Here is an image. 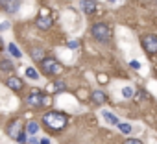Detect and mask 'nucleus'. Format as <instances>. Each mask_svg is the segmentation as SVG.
Wrapping results in <instances>:
<instances>
[{
    "instance_id": "nucleus-1",
    "label": "nucleus",
    "mask_w": 157,
    "mask_h": 144,
    "mask_svg": "<svg viewBox=\"0 0 157 144\" xmlns=\"http://www.w3.org/2000/svg\"><path fill=\"white\" fill-rule=\"evenodd\" d=\"M43 122H44L46 127H50V129H54V131H61V129L67 126L68 120H67V116H65L63 113H59V111H50V113H44Z\"/></svg>"
},
{
    "instance_id": "nucleus-2",
    "label": "nucleus",
    "mask_w": 157,
    "mask_h": 144,
    "mask_svg": "<svg viewBox=\"0 0 157 144\" xmlns=\"http://www.w3.org/2000/svg\"><path fill=\"white\" fill-rule=\"evenodd\" d=\"M41 68H43V72L46 76H57V74H61L63 65L59 61H56L54 57H44L41 61Z\"/></svg>"
},
{
    "instance_id": "nucleus-3",
    "label": "nucleus",
    "mask_w": 157,
    "mask_h": 144,
    "mask_svg": "<svg viewBox=\"0 0 157 144\" xmlns=\"http://www.w3.org/2000/svg\"><path fill=\"white\" fill-rule=\"evenodd\" d=\"M109 35H111V32H109L107 24L98 22V24H94V26H93V37H94L96 41L104 43V41H107V39H109Z\"/></svg>"
},
{
    "instance_id": "nucleus-4",
    "label": "nucleus",
    "mask_w": 157,
    "mask_h": 144,
    "mask_svg": "<svg viewBox=\"0 0 157 144\" xmlns=\"http://www.w3.org/2000/svg\"><path fill=\"white\" fill-rule=\"evenodd\" d=\"M142 46H144V50H146L150 55H155V54H157V37H155V35H146V37H142Z\"/></svg>"
},
{
    "instance_id": "nucleus-5",
    "label": "nucleus",
    "mask_w": 157,
    "mask_h": 144,
    "mask_svg": "<svg viewBox=\"0 0 157 144\" xmlns=\"http://www.w3.org/2000/svg\"><path fill=\"white\" fill-rule=\"evenodd\" d=\"M21 124H22V122L17 118V120H13V122L10 124V127H8V135H10L11 138H15V140H17V138H19V135L22 133V131H21V129H22V127H21Z\"/></svg>"
},
{
    "instance_id": "nucleus-6",
    "label": "nucleus",
    "mask_w": 157,
    "mask_h": 144,
    "mask_svg": "<svg viewBox=\"0 0 157 144\" xmlns=\"http://www.w3.org/2000/svg\"><path fill=\"white\" fill-rule=\"evenodd\" d=\"M0 6L10 13H15L21 8V0H0Z\"/></svg>"
},
{
    "instance_id": "nucleus-7",
    "label": "nucleus",
    "mask_w": 157,
    "mask_h": 144,
    "mask_svg": "<svg viewBox=\"0 0 157 144\" xmlns=\"http://www.w3.org/2000/svg\"><path fill=\"white\" fill-rule=\"evenodd\" d=\"M43 93H39V91H33L30 96H28V104L32 105V107H39V105H43Z\"/></svg>"
},
{
    "instance_id": "nucleus-8",
    "label": "nucleus",
    "mask_w": 157,
    "mask_h": 144,
    "mask_svg": "<svg viewBox=\"0 0 157 144\" xmlns=\"http://www.w3.org/2000/svg\"><path fill=\"white\" fill-rule=\"evenodd\" d=\"M8 87L11 89V91H22V87H24V83H22V80L21 78H17V76H11V78H8Z\"/></svg>"
},
{
    "instance_id": "nucleus-9",
    "label": "nucleus",
    "mask_w": 157,
    "mask_h": 144,
    "mask_svg": "<svg viewBox=\"0 0 157 144\" xmlns=\"http://www.w3.org/2000/svg\"><path fill=\"white\" fill-rule=\"evenodd\" d=\"M82 9H83V13H87V15L94 13V11H96V0H82Z\"/></svg>"
},
{
    "instance_id": "nucleus-10",
    "label": "nucleus",
    "mask_w": 157,
    "mask_h": 144,
    "mask_svg": "<svg viewBox=\"0 0 157 144\" xmlns=\"http://www.w3.org/2000/svg\"><path fill=\"white\" fill-rule=\"evenodd\" d=\"M52 26V17H39L37 19V28L39 30H48Z\"/></svg>"
},
{
    "instance_id": "nucleus-11",
    "label": "nucleus",
    "mask_w": 157,
    "mask_h": 144,
    "mask_svg": "<svg viewBox=\"0 0 157 144\" xmlns=\"http://www.w3.org/2000/svg\"><path fill=\"white\" fill-rule=\"evenodd\" d=\"M30 54H32V57H33L35 61H39V63L44 59V50H43V48H32Z\"/></svg>"
},
{
    "instance_id": "nucleus-12",
    "label": "nucleus",
    "mask_w": 157,
    "mask_h": 144,
    "mask_svg": "<svg viewBox=\"0 0 157 144\" xmlns=\"http://www.w3.org/2000/svg\"><path fill=\"white\" fill-rule=\"evenodd\" d=\"M105 98H107V96H105L102 91H94V93H93V102H94V104H98V105H100V104H104V102H105Z\"/></svg>"
},
{
    "instance_id": "nucleus-13",
    "label": "nucleus",
    "mask_w": 157,
    "mask_h": 144,
    "mask_svg": "<svg viewBox=\"0 0 157 144\" xmlns=\"http://www.w3.org/2000/svg\"><path fill=\"white\" fill-rule=\"evenodd\" d=\"M102 115H104V120H105V122H109V124H113V126H117V124H118V118H117L111 111H104Z\"/></svg>"
},
{
    "instance_id": "nucleus-14",
    "label": "nucleus",
    "mask_w": 157,
    "mask_h": 144,
    "mask_svg": "<svg viewBox=\"0 0 157 144\" xmlns=\"http://www.w3.org/2000/svg\"><path fill=\"white\" fill-rule=\"evenodd\" d=\"M0 70H4V72H11L13 70V63L8 61V59H2L0 61Z\"/></svg>"
},
{
    "instance_id": "nucleus-15",
    "label": "nucleus",
    "mask_w": 157,
    "mask_h": 144,
    "mask_svg": "<svg viewBox=\"0 0 157 144\" xmlns=\"http://www.w3.org/2000/svg\"><path fill=\"white\" fill-rule=\"evenodd\" d=\"M37 129H39V124L37 122H28V126H26V133L28 135H33V133H37Z\"/></svg>"
},
{
    "instance_id": "nucleus-16",
    "label": "nucleus",
    "mask_w": 157,
    "mask_h": 144,
    "mask_svg": "<svg viewBox=\"0 0 157 144\" xmlns=\"http://www.w3.org/2000/svg\"><path fill=\"white\" fill-rule=\"evenodd\" d=\"M26 76H28L30 80H37V78H39V72H37L35 68H32V66H28V68H26Z\"/></svg>"
},
{
    "instance_id": "nucleus-17",
    "label": "nucleus",
    "mask_w": 157,
    "mask_h": 144,
    "mask_svg": "<svg viewBox=\"0 0 157 144\" xmlns=\"http://www.w3.org/2000/svg\"><path fill=\"white\" fill-rule=\"evenodd\" d=\"M8 50L11 52V55H13V57H21V55H22V54H21V50H19L13 43H10V44H8Z\"/></svg>"
},
{
    "instance_id": "nucleus-18",
    "label": "nucleus",
    "mask_w": 157,
    "mask_h": 144,
    "mask_svg": "<svg viewBox=\"0 0 157 144\" xmlns=\"http://www.w3.org/2000/svg\"><path fill=\"white\" fill-rule=\"evenodd\" d=\"M48 89H50V91H54V93H57V91H65V83H63V81H56V83H54V85H50Z\"/></svg>"
},
{
    "instance_id": "nucleus-19",
    "label": "nucleus",
    "mask_w": 157,
    "mask_h": 144,
    "mask_svg": "<svg viewBox=\"0 0 157 144\" xmlns=\"http://www.w3.org/2000/svg\"><path fill=\"white\" fill-rule=\"evenodd\" d=\"M117 126L120 127V131H122L124 135H129V133H131V126H129V124H122V122H118Z\"/></svg>"
},
{
    "instance_id": "nucleus-20",
    "label": "nucleus",
    "mask_w": 157,
    "mask_h": 144,
    "mask_svg": "<svg viewBox=\"0 0 157 144\" xmlns=\"http://www.w3.org/2000/svg\"><path fill=\"white\" fill-rule=\"evenodd\" d=\"M122 94H124L126 98H129V96H133V89H129V87H124V91H122Z\"/></svg>"
},
{
    "instance_id": "nucleus-21",
    "label": "nucleus",
    "mask_w": 157,
    "mask_h": 144,
    "mask_svg": "<svg viewBox=\"0 0 157 144\" xmlns=\"http://www.w3.org/2000/svg\"><path fill=\"white\" fill-rule=\"evenodd\" d=\"M67 46H68V48H78V46H80V43H78V41H68Z\"/></svg>"
},
{
    "instance_id": "nucleus-22",
    "label": "nucleus",
    "mask_w": 157,
    "mask_h": 144,
    "mask_svg": "<svg viewBox=\"0 0 157 144\" xmlns=\"http://www.w3.org/2000/svg\"><path fill=\"white\" fill-rule=\"evenodd\" d=\"M129 66H131V68H135V70H139V68H140V63H139V61H131V63H129Z\"/></svg>"
},
{
    "instance_id": "nucleus-23",
    "label": "nucleus",
    "mask_w": 157,
    "mask_h": 144,
    "mask_svg": "<svg viewBox=\"0 0 157 144\" xmlns=\"http://www.w3.org/2000/svg\"><path fill=\"white\" fill-rule=\"evenodd\" d=\"M126 144H142L139 138H129V140H126Z\"/></svg>"
},
{
    "instance_id": "nucleus-24",
    "label": "nucleus",
    "mask_w": 157,
    "mask_h": 144,
    "mask_svg": "<svg viewBox=\"0 0 157 144\" xmlns=\"http://www.w3.org/2000/svg\"><path fill=\"white\" fill-rule=\"evenodd\" d=\"M39 144H50V140H48V138H41V142H39Z\"/></svg>"
},
{
    "instance_id": "nucleus-25",
    "label": "nucleus",
    "mask_w": 157,
    "mask_h": 144,
    "mask_svg": "<svg viewBox=\"0 0 157 144\" xmlns=\"http://www.w3.org/2000/svg\"><path fill=\"white\" fill-rule=\"evenodd\" d=\"M4 48V43H2V39H0V50H2Z\"/></svg>"
},
{
    "instance_id": "nucleus-26",
    "label": "nucleus",
    "mask_w": 157,
    "mask_h": 144,
    "mask_svg": "<svg viewBox=\"0 0 157 144\" xmlns=\"http://www.w3.org/2000/svg\"><path fill=\"white\" fill-rule=\"evenodd\" d=\"M109 2H117V0H109Z\"/></svg>"
}]
</instances>
